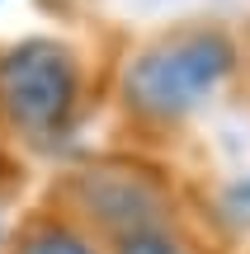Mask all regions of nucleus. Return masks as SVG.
<instances>
[{
    "instance_id": "1",
    "label": "nucleus",
    "mask_w": 250,
    "mask_h": 254,
    "mask_svg": "<svg viewBox=\"0 0 250 254\" xmlns=\"http://www.w3.org/2000/svg\"><path fill=\"white\" fill-rule=\"evenodd\" d=\"M232 66H236V47L227 33L179 28L132 57L128 75H123V94L137 113L170 123L213 99V90L227 80Z\"/></svg>"
},
{
    "instance_id": "4",
    "label": "nucleus",
    "mask_w": 250,
    "mask_h": 254,
    "mask_svg": "<svg viewBox=\"0 0 250 254\" xmlns=\"http://www.w3.org/2000/svg\"><path fill=\"white\" fill-rule=\"evenodd\" d=\"M19 254H94V250L66 226H43V231H33V236L24 240Z\"/></svg>"
},
{
    "instance_id": "2",
    "label": "nucleus",
    "mask_w": 250,
    "mask_h": 254,
    "mask_svg": "<svg viewBox=\"0 0 250 254\" xmlns=\"http://www.w3.org/2000/svg\"><path fill=\"white\" fill-rule=\"evenodd\" d=\"M76 104V62L62 43L28 38L0 57V109L14 127L47 136Z\"/></svg>"
},
{
    "instance_id": "3",
    "label": "nucleus",
    "mask_w": 250,
    "mask_h": 254,
    "mask_svg": "<svg viewBox=\"0 0 250 254\" xmlns=\"http://www.w3.org/2000/svg\"><path fill=\"white\" fill-rule=\"evenodd\" d=\"M76 198L90 217L113 226L118 236H142V231H161L166 221V198L151 179L128 170H81L76 174Z\"/></svg>"
},
{
    "instance_id": "5",
    "label": "nucleus",
    "mask_w": 250,
    "mask_h": 254,
    "mask_svg": "<svg viewBox=\"0 0 250 254\" xmlns=\"http://www.w3.org/2000/svg\"><path fill=\"white\" fill-rule=\"evenodd\" d=\"M118 254H184L166 231H142V236H123Z\"/></svg>"
}]
</instances>
